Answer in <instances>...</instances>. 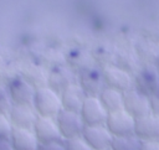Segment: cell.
<instances>
[{
  "instance_id": "cell-13",
  "label": "cell",
  "mask_w": 159,
  "mask_h": 150,
  "mask_svg": "<svg viewBox=\"0 0 159 150\" xmlns=\"http://www.w3.org/2000/svg\"><path fill=\"white\" fill-rule=\"evenodd\" d=\"M37 118H39V115H37L35 108L30 107V105L14 104L9 113V119L14 128L34 129V125H35Z\"/></svg>"
},
{
  "instance_id": "cell-20",
  "label": "cell",
  "mask_w": 159,
  "mask_h": 150,
  "mask_svg": "<svg viewBox=\"0 0 159 150\" xmlns=\"http://www.w3.org/2000/svg\"><path fill=\"white\" fill-rule=\"evenodd\" d=\"M63 144H65L66 150H92L91 146L87 144V141L82 138V135L77 136V138L63 140Z\"/></svg>"
},
{
  "instance_id": "cell-15",
  "label": "cell",
  "mask_w": 159,
  "mask_h": 150,
  "mask_svg": "<svg viewBox=\"0 0 159 150\" xmlns=\"http://www.w3.org/2000/svg\"><path fill=\"white\" fill-rule=\"evenodd\" d=\"M10 141L14 150H37L39 140L32 129L12 128Z\"/></svg>"
},
{
  "instance_id": "cell-18",
  "label": "cell",
  "mask_w": 159,
  "mask_h": 150,
  "mask_svg": "<svg viewBox=\"0 0 159 150\" xmlns=\"http://www.w3.org/2000/svg\"><path fill=\"white\" fill-rule=\"evenodd\" d=\"M142 140L133 135L114 136L111 144V150H139Z\"/></svg>"
},
{
  "instance_id": "cell-6",
  "label": "cell",
  "mask_w": 159,
  "mask_h": 150,
  "mask_svg": "<svg viewBox=\"0 0 159 150\" xmlns=\"http://www.w3.org/2000/svg\"><path fill=\"white\" fill-rule=\"evenodd\" d=\"M77 82L84 90L86 95L88 97H98L101 92L106 88L103 79V71L96 67L82 68Z\"/></svg>"
},
{
  "instance_id": "cell-16",
  "label": "cell",
  "mask_w": 159,
  "mask_h": 150,
  "mask_svg": "<svg viewBox=\"0 0 159 150\" xmlns=\"http://www.w3.org/2000/svg\"><path fill=\"white\" fill-rule=\"evenodd\" d=\"M73 82H76V79L72 71L65 66L53 67L47 76V86L58 93H61L66 87H68Z\"/></svg>"
},
{
  "instance_id": "cell-27",
  "label": "cell",
  "mask_w": 159,
  "mask_h": 150,
  "mask_svg": "<svg viewBox=\"0 0 159 150\" xmlns=\"http://www.w3.org/2000/svg\"><path fill=\"white\" fill-rule=\"evenodd\" d=\"M104 150H111V149H104Z\"/></svg>"
},
{
  "instance_id": "cell-14",
  "label": "cell",
  "mask_w": 159,
  "mask_h": 150,
  "mask_svg": "<svg viewBox=\"0 0 159 150\" xmlns=\"http://www.w3.org/2000/svg\"><path fill=\"white\" fill-rule=\"evenodd\" d=\"M61 103H62V109L70 110V112H76L80 113L82 104L86 99V93L82 89V87L78 84V82H73L68 87H66L61 93Z\"/></svg>"
},
{
  "instance_id": "cell-25",
  "label": "cell",
  "mask_w": 159,
  "mask_h": 150,
  "mask_svg": "<svg viewBox=\"0 0 159 150\" xmlns=\"http://www.w3.org/2000/svg\"><path fill=\"white\" fill-rule=\"evenodd\" d=\"M139 150H159V140L142 141Z\"/></svg>"
},
{
  "instance_id": "cell-7",
  "label": "cell",
  "mask_w": 159,
  "mask_h": 150,
  "mask_svg": "<svg viewBox=\"0 0 159 150\" xmlns=\"http://www.w3.org/2000/svg\"><path fill=\"white\" fill-rule=\"evenodd\" d=\"M104 84L120 92H127L134 87V77L127 71L117 66H107L103 69Z\"/></svg>"
},
{
  "instance_id": "cell-3",
  "label": "cell",
  "mask_w": 159,
  "mask_h": 150,
  "mask_svg": "<svg viewBox=\"0 0 159 150\" xmlns=\"http://www.w3.org/2000/svg\"><path fill=\"white\" fill-rule=\"evenodd\" d=\"M123 109L129 113L134 119H139L152 113L149 95L142 93L137 88H132L124 92V105Z\"/></svg>"
},
{
  "instance_id": "cell-5",
  "label": "cell",
  "mask_w": 159,
  "mask_h": 150,
  "mask_svg": "<svg viewBox=\"0 0 159 150\" xmlns=\"http://www.w3.org/2000/svg\"><path fill=\"white\" fill-rule=\"evenodd\" d=\"M107 129L114 136H127L133 135L135 129V119L127 113L124 109L109 113L106 120Z\"/></svg>"
},
{
  "instance_id": "cell-11",
  "label": "cell",
  "mask_w": 159,
  "mask_h": 150,
  "mask_svg": "<svg viewBox=\"0 0 159 150\" xmlns=\"http://www.w3.org/2000/svg\"><path fill=\"white\" fill-rule=\"evenodd\" d=\"M134 88L147 95L159 89V69L154 66L143 67L134 77Z\"/></svg>"
},
{
  "instance_id": "cell-4",
  "label": "cell",
  "mask_w": 159,
  "mask_h": 150,
  "mask_svg": "<svg viewBox=\"0 0 159 150\" xmlns=\"http://www.w3.org/2000/svg\"><path fill=\"white\" fill-rule=\"evenodd\" d=\"M80 115L86 126L104 125L108 117V112L104 109L98 97L87 95L80 110Z\"/></svg>"
},
{
  "instance_id": "cell-10",
  "label": "cell",
  "mask_w": 159,
  "mask_h": 150,
  "mask_svg": "<svg viewBox=\"0 0 159 150\" xmlns=\"http://www.w3.org/2000/svg\"><path fill=\"white\" fill-rule=\"evenodd\" d=\"M34 133L39 140L40 144L52 143V141H62L61 133L58 130L57 123L55 118H47V117H39L35 125H34Z\"/></svg>"
},
{
  "instance_id": "cell-21",
  "label": "cell",
  "mask_w": 159,
  "mask_h": 150,
  "mask_svg": "<svg viewBox=\"0 0 159 150\" xmlns=\"http://www.w3.org/2000/svg\"><path fill=\"white\" fill-rule=\"evenodd\" d=\"M12 105H14V103L10 98L9 90L6 88H4L2 86H0V113L9 115Z\"/></svg>"
},
{
  "instance_id": "cell-22",
  "label": "cell",
  "mask_w": 159,
  "mask_h": 150,
  "mask_svg": "<svg viewBox=\"0 0 159 150\" xmlns=\"http://www.w3.org/2000/svg\"><path fill=\"white\" fill-rule=\"evenodd\" d=\"M12 128L14 126L9 119V115L0 113V139H10Z\"/></svg>"
},
{
  "instance_id": "cell-8",
  "label": "cell",
  "mask_w": 159,
  "mask_h": 150,
  "mask_svg": "<svg viewBox=\"0 0 159 150\" xmlns=\"http://www.w3.org/2000/svg\"><path fill=\"white\" fill-rule=\"evenodd\" d=\"M10 98L16 105H30L34 107V98L36 88L29 83L22 76L14 78L7 87Z\"/></svg>"
},
{
  "instance_id": "cell-23",
  "label": "cell",
  "mask_w": 159,
  "mask_h": 150,
  "mask_svg": "<svg viewBox=\"0 0 159 150\" xmlns=\"http://www.w3.org/2000/svg\"><path fill=\"white\" fill-rule=\"evenodd\" d=\"M37 150H66L63 140L62 141H52L46 144H39Z\"/></svg>"
},
{
  "instance_id": "cell-9",
  "label": "cell",
  "mask_w": 159,
  "mask_h": 150,
  "mask_svg": "<svg viewBox=\"0 0 159 150\" xmlns=\"http://www.w3.org/2000/svg\"><path fill=\"white\" fill-rule=\"evenodd\" d=\"M82 138L87 141L92 150L111 149V144L113 140V135L109 133L106 125L84 126Z\"/></svg>"
},
{
  "instance_id": "cell-26",
  "label": "cell",
  "mask_w": 159,
  "mask_h": 150,
  "mask_svg": "<svg viewBox=\"0 0 159 150\" xmlns=\"http://www.w3.org/2000/svg\"><path fill=\"white\" fill-rule=\"evenodd\" d=\"M0 150H14L10 139H0Z\"/></svg>"
},
{
  "instance_id": "cell-24",
  "label": "cell",
  "mask_w": 159,
  "mask_h": 150,
  "mask_svg": "<svg viewBox=\"0 0 159 150\" xmlns=\"http://www.w3.org/2000/svg\"><path fill=\"white\" fill-rule=\"evenodd\" d=\"M149 100H150L152 113L159 115V89H157L154 93L149 95Z\"/></svg>"
},
{
  "instance_id": "cell-2",
  "label": "cell",
  "mask_w": 159,
  "mask_h": 150,
  "mask_svg": "<svg viewBox=\"0 0 159 150\" xmlns=\"http://www.w3.org/2000/svg\"><path fill=\"white\" fill-rule=\"evenodd\" d=\"M55 119L63 140L81 136L86 126L80 113H76V112L62 109Z\"/></svg>"
},
{
  "instance_id": "cell-19",
  "label": "cell",
  "mask_w": 159,
  "mask_h": 150,
  "mask_svg": "<svg viewBox=\"0 0 159 150\" xmlns=\"http://www.w3.org/2000/svg\"><path fill=\"white\" fill-rule=\"evenodd\" d=\"M22 77L31 83L36 89L43 86H47V76L42 72V69L37 66H29L24 69Z\"/></svg>"
},
{
  "instance_id": "cell-1",
  "label": "cell",
  "mask_w": 159,
  "mask_h": 150,
  "mask_svg": "<svg viewBox=\"0 0 159 150\" xmlns=\"http://www.w3.org/2000/svg\"><path fill=\"white\" fill-rule=\"evenodd\" d=\"M34 108L39 117L56 118L62 110L61 95L48 86H43L36 89L34 98Z\"/></svg>"
},
{
  "instance_id": "cell-17",
  "label": "cell",
  "mask_w": 159,
  "mask_h": 150,
  "mask_svg": "<svg viewBox=\"0 0 159 150\" xmlns=\"http://www.w3.org/2000/svg\"><path fill=\"white\" fill-rule=\"evenodd\" d=\"M98 98H99L101 103L103 104L104 109L108 112V114L123 109V105H124V93L120 92V90L106 87L101 92Z\"/></svg>"
},
{
  "instance_id": "cell-12",
  "label": "cell",
  "mask_w": 159,
  "mask_h": 150,
  "mask_svg": "<svg viewBox=\"0 0 159 150\" xmlns=\"http://www.w3.org/2000/svg\"><path fill=\"white\" fill-rule=\"evenodd\" d=\"M134 135L142 141L159 140V115L148 114L139 119H135Z\"/></svg>"
}]
</instances>
